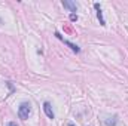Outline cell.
I'll return each mask as SVG.
<instances>
[{"label":"cell","mask_w":128,"mask_h":126,"mask_svg":"<svg viewBox=\"0 0 128 126\" xmlns=\"http://www.w3.org/2000/svg\"><path fill=\"white\" fill-rule=\"evenodd\" d=\"M6 126H16V123H15V122H9Z\"/></svg>","instance_id":"cell-8"},{"label":"cell","mask_w":128,"mask_h":126,"mask_svg":"<svg viewBox=\"0 0 128 126\" xmlns=\"http://www.w3.org/2000/svg\"><path fill=\"white\" fill-rule=\"evenodd\" d=\"M43 111H45V114H46L49 119H55V114H54V111H52V105H51L49 101H45V102H43Z\"/></svg>","instance_id":"cell-3"},{"label":"cell","mask_w":128,"mask_h":126,"mask_svg":"<svg viewBox=\"0 0 128 126\" xmlns=\"http://www.w3.org/2000/svg\"><path fill=\"white\" fill-rule=\"evenodd\" d=\"M68 126H74V125H73V123H68Z\"/></svg>","instance_id":"cell-9"},{"label":"cell","mask_w":128,"mask_h":126,"mask_svg":"<svg viewBox=\"0 0 128 126\" xmlns=\"http://www.w3.org/2000/svg\"><path fill=\"white\" fill-rule=\"evenodd\" d=\"M70 21H78V15L76 13H70Z\"/></svg>","instance_id":"cell-7"},{"label":"cell","mask_w":128,"mask_h":126,"mask_svg":"<svg viewBox=\"0 0 128 126\" xmlns=\"http://www.w3.org/2000/svg\"><path fill=\"white\" fill-rule=\"evenodd\" d=\"M30 113H32V104L28 101H22L18 107V117L21 120H27Z\"/></svg>","instance_id":"cell-1"},{"label":"cell","mask_w":128,"mask_h":126,"mask_svg":"<svg viewBox=\"0 0 128 126\" xmlns=\"http://www.w3.org/2000/svg\"><path fill=\"white\" fill-rule=\"evenodd\" d=\"M55 37H57L58 40H61V42H63L64 45H67V46H68V48H70V49H72L73 52H76V54H79V52H80V48H79L78 45H74V43H72V42H68L67 39H64V37H63V36H61V34H60L58 31L55 33Z\"/></svg>","instance_id":"cell-2"},{"label":"cell","mask_w":128,"mask_h":126,"mask_svg":"<svg viewBox=\"0 0 128 126\" xmlns=\"http://www.w3.org/2000/svg\"><path fill=\"white\" fill-rule=\"evenodd\" d=\"M94 7H96L97 18H98L100 24H101V25L104 27V25H106V21H104V18H103V10H101V6H100V3H94Z\"/></svg>","instance_id":"cell-4"},{"label":"cell","mask_w":128,"mask_h":126,"mask_svg":"<svg viewBox=\"0 0 128 126\" xmlns=\"http://www.w3.org/2000/svg\"><path fill=\"white\" fill-rule=\"evenodd\" d=\"M61 4H63L66 9H68V10H70L72 13H76V10H78V4H76V3H73V1H68V0H63V3H61Z\"/></svg>","instance_id":"cell-5"},{"label":"cell","mask_w":128,"mask_h":126,"mask_svg":"<svg viewBox=\"0 0 128 126\" xmlns=\"http://www.w3.org/2000/svg\"><path fill=\"white\" fill-rule=\"evenodd\" d=\"M103 122H104L106 126H116L118 125V116L115 114V116H112V117H106Z\"/></svg>","instance_id":"cell-6"}]
</instances>
